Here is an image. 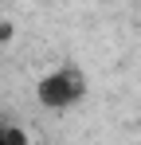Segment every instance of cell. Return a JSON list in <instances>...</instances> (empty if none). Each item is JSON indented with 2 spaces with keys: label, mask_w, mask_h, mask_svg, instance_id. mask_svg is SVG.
Listing matches in <instances>:
<instances>
[{
  "label": "cell",
  "mask_w": 141,
  "mask_h": 145,
  "mask_svg": "<svg viewBox=\"0 0 141 145\" xmlns=\"http://www.w3.org/2000/svg\"><path fill=\"white\" fill-rule=\"evenodd\" d=\"M86 94H90V82H86L78 63H59V67H51L47 74L35 78V106L47 114H67Z\"/></svg>",
  "instance_id": "cell-1"
},
{
  "label": "cell",
  "mask_w": 141,
  "mask_h": 145,
  "mask_svg": "<svg viewBox=\"0 0 141 145\" xmlns=\"http://www.w3.org/2000/svg\"><path fill=\"white\" fill-rule=\"evenodd\" d=\"M0 145H31L20 125H0Z\"/></svg>",
  "instance_id": "cell-2"
}]
</instances>
